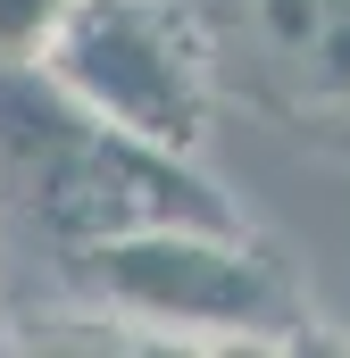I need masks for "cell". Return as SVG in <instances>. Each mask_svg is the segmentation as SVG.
I'll use <instances>...</instances> for the list:
<instances>
[{
    "label": "cell",
    "instance_id": "obj_1",
    "mask_svg": "<svg viewBox=\"0 0 350 358\" xmlns=\"http://www.w3.org/2000/svg\"><path fill=\"white\" fill-rule=\"evenodd\" d=\"M134 225H234V208L192 150L125 134L42 59H0V234L67 259Z\"/></svg>",
    "mask_w": 350,
    "mask_h": 358
},
{
    "label": "cell",
    "instance_id": "obj_2",
    "mask_svg": "<svg viewBox=\"0 0 350 358\" xmlns=\"http://www.w3.org/2000/svg\"><path fill=\"white\" fill-rule=\"evenodd\" d=\"M59 275L100 317H134L159 334L275 342L292 325V283L242 225H134L67 250Z\"/></svg>",
    "mask_w": 350,
    "mask_h": 358
},
{
    "label": "cell",
    "instance_id": "obj_3",
    "mask_svg": "<svg viewBox=\"0 0 350 358\" xmlns=\"http://www.w3.org/2000/svg\"><path fill=\"white\" fill-rule=\"evenodd\" d=\"M42 67L142 142L200 150L209 134V50L167 0H76Z\"/></svg>",
    "mask_w": 350,
    "mask_h": 358
},
{
    "label": "cell",
    "instance_id": "obj_4",
    "mask_svg": "<svg viewBox=\"0 0 350 358\" xmlns=\"http://www.w3.org/2000/svg\"><path fill=\"white\" fill-rule=\"evenodd\" d=\"M76 0H0V59H42Z\"/></svg>",
    "mask_w": 350,
    "mask_h": 358
}]
</instances>
